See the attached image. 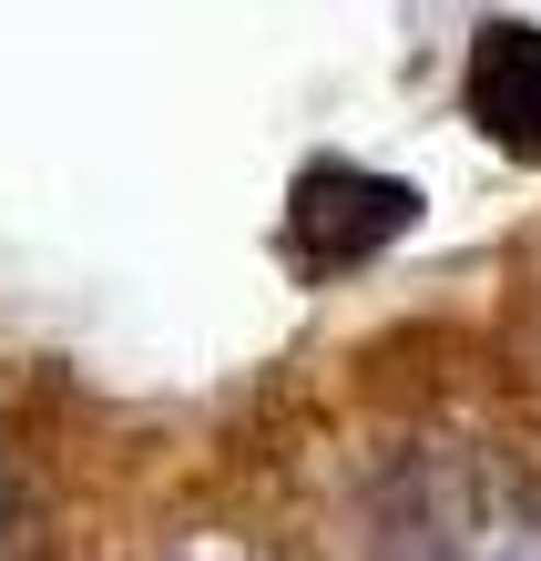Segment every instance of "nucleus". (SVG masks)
<instances>
[{
	"label": "nucleus",
	"instance_id": "nucleus-2",
	"mask_svg": "<svg viewBox=\"0 0 541 561\" xmlns=\"http://www.w3.org/2000/svg\"><path fill=\"white\" fill-rule=\"evenodd\" d=\"M460 92H470V113H481V134H491L500 153H531V163H541V31L491 21L481 42H470Z\"/></svg>",
	"mask_w": 541,
	"mask_h": 561
},
{
	"label": "nucleus",
	"instance_id": "nucleus-1",
	"mask_svg": "<svg viewBox=\"0 0 541 561\" xmlns=\"http://www.w3.org/2000/svg\"><path fill=\"white\" fill-rule=\"evenodd\" d=\"M419 194L398 174H358V163H317L296 184V215H286V245L307 255V276H348L358 255H379L388 236H409Z\"/></svg>",
	"mask_w": 541,
	"mask_h": 561
}]
</instances>
